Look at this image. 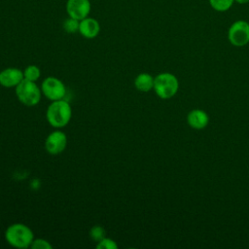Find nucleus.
<instances>
[{"mask_svg": "<svg viewBox=\"0 0 249 249\" xmlns=\"http://www.w3.org/2000/svg\"><path fill=\"white\" fill-rule=\"evenodd\" d=\"M66 11L70 18L82 20L89 14V0H68L66 3Z\"/></svg>", "mask_w": 249, "mask_h": 249, "instance_id": "obj_8", "label": "nucleus"}, {"mask_svg": "<svg viewBox=\"0 0 249 249\" xmlns=\"http://www.w3.org/2000/svg\"><path fill=\"white\" fill-rule=\"evenodd\" d=\"M89 236L93 241L99 242L100 240H102L104 237H106V231L103 227L101 226H93L90 230H89Z\"/></svg>", "mask_w": 249, "mask_h": 249, "instance_id": "obj_15", "label": "nucleus"}, {"mask_svg": "<svg viewBox=\"0 0 249 249\" xmlns=\"http://www.w3.org/2000/svg\"><path fill=\"white\" fill-rule=\"evenodd\" d=\"M5 239L11 246L24 249L31 246L34 240V234L28 226L21 223H15L7 228Z\"/></svg>", "mask_w": 249, "mask_h": 249, "instance_id": "obj_2", "label": "nucleus"}, {"mask_svg": "<svg viewBox=\"0 0 249 249\" xmlns=\"http://www.w3.org/2000/svg\"><path fill=\"white\" fill-rule=\"evenodd\" d=\"M42 93L51 101L63 99L66 94L65 85L55 77H47L41 85Z\"/></svg>", "mask_w": 249, "mask_h": 249, "instance_id": "obj_6", "label": "nucleus"}, {"mask_svg": "<svg viewBox=\"0 0 249 249\" xmlns=\"http://www.w3.org/2000/svg\"><path fill=\"white\" fill-rule=\"evenodd\" d=\"M23 79V72L16 67L5 68L0 72V85L4 88H16Z\"/></svg>", "mask_w": 249, "mask_h": 249, "instance_id": "obj_9", "label": "nucleus"}, {"mask_svg": "<svg viewBox=\"0 0 249 249\" xmlns=\"http://www.w3.org/2000/svg\"><path fill=\"white\" fill-rule=\"evenodd\" d=\"M96 248L97 249H118V244L116 243L115 240L109 237H104L102 240L97 242Z\"/></svg>", "mask_w": 249, "mask_h": 249, "instance_id": "obj_17", "label": "nucleus"}, {"mask_svg": "<svg viewBox=\"0 0 249 249\" xmlns=\"http://www.w3.org/2000/svg\"><path fill=\"white\" fill-rule=\"evenodd\" d=\"M153 89L160 98L169 99L173 97L179 89L178 79L171 73H160L155 77Z\"/></svg>", "mask_w": 249, "mask_h": 249, "instance_id": "obj_3", "label": "nucleus"}, {"mask_svg": "<svg viewBox=\"0 0 249 249\" xmlns=\"http://www.w3.org/2000/svg\"><path fill=\"white\" fill-rule=\"evenodd\" d=\"M187 122L191 127L195 129H202L207 126L209 117L203 110L194 109L188 114Z\"/></svg>", "mask_w": 249, "mask_h": 249, "instance_id": "obj_11", "label": "nucleus"}, {"mask_svg": "<svg viewBox=\"0 0 249 249\" xmlns=\"http://www.w3.org/2000/svg\"><path fill=\"white\" fill-rule=\"evenodd\" d=\"M32 249H52V244L43 238H34L30 246Z\"/></svg>", "mask_w": 249, "mask_h": 249, "instance_id": "obj_18", "label": "nucleus"}, {"mask_svg": "<svg viewBox=\"0 0 249 249\" xmlns=\"http://www.w3.org/2000/svg\"><path fill=\"white\" fill-rule=\"evenodd\" d=\"M100 31V25L98 21L92 18H85L80 20L79 32L82 36L88 39L95 38Z\"/></svg>", "mask_w": 249, "mask_h": 249, "instance_id": "obj_10", "label": "nucleus"}, {"mask_svg": "<svg viewBox=\"0 0 249 249\" xmlns=\"http://www.w3.org/2000/svg\"><path fill=\"white\" fill-rule=\"evenodd\" d=\"M16 95L18 99L25 106L37 105L42 96L41 88H39L35 82L23 79L16 88Z\"/></svg>", "mask_w": 249, "mask_h": 249, "instance_id": "obj_4", "label": "nucleus"}, {"mask_svg": "<svg viewBox=\"0 0 249 249\" xmlns=\"http://www.w3.org/2000/svg\"><path fill=\"white\" fill-rule=\"evenodd\" d=\"M234 2L237 3V4L243 5V4H247L249 2V0H234Z\"/></svg>", "mask_w": 249, "mask_h": 249, "instance_id": "obj_19", "label": "nucleus"}, {"mask_svg": "<svg viewBox=\"0 0 249 249\" xmlns=\"http://www.w3.org/2000/svg\"><path fill=\"white\" fill-rule=\"evenodd\" d=\"M41 76L40 68L36 65H28L23 71V78L32 82H36Z\"/></svg>", "mask_w": 249, "mask_h": 249, "instance_id": "obj_14", "label": "nucleus"}, {"mask_svg": "<svg viewBox=\"0 0 249 249\" xmlns=\"http://www.w3.org/2000/svg\"><path fill=\"white\" fill-rule=\"evenodd\" d=\"M228 39L234 47H243L249 43V23L238 19L231 23L228 30Z\"/></svg>", "mask_w": 249, "mask_h": 249, "instance_id": "obj_5", "label": "nucleus"}, {"mask_svg": "<svg viewBox=\"0 0 249 249\" xmlns=\"http://www.w3.org/2000/svg\"><path fill=\"white\" fill-rule=\"evenodd\" d=\"M71 117L72 108L64 99L52 101L46 112L48 123L55 128H62L66 126L69 124Z\"/></svg>", "mask_w": 249, "mask_h": 249, "instance_id": "obj_1", "label": "nucleus"}, {"mask_svg": "<svg viewBox=\"0 0 249 249\" xmlns=\"http://www.w3.org/2000/svg\"><path fill=\"white\" fill-rule=\"evenodd\" d=\"M79 24H80V20L69 17V18H67L63 22V29L67 33H75L79 31Z\"/></svg>", "mask_w": 249, "mask_h": 249, "instance_id": "obj_16", "label": "nucleus"}, {"mask_svg": "<svg viewBox=\"0 0 249 249\" xmlns=\"http://www.w3.org/2000/svg\"><path fill=\"white\" fill-rule=\"evenodd\" d=\"M234 0H209L211 8L217 12H226L231 8Z\"/></svg>", "mask_w": 249, "mask_h": 249, "instance_id": "obj_13", "label": "nucleus"}, {"mask_svg": "<svg viewBox=\"0 0 249 249\" xmlns=\"http://www.w3.org/2000/svg\"><path fill=\"white\" fill-rule=\"evenodd\" d=\"M67 145V136L60 130L51 132L45 140V149L51 155H58L62 153Z\"/></svg>", "mask_w": 249, "mask_h": 249, "instance_id": "obj_7", "label": "nucleus"}, {"mask_svg": "<svg viewBox=\"0 0 249 249\" xmlns=\"http://www.w3.org/2000/svg\"><path fill=\"white\" fill-rule=\"evenodd\" d=\"M155 78L148 73H140L134 79L135 88L142 92H148L154 89Z\"/></svg>", "mask_w": 249, "mask_h": 249, "instance_id": "obj_12", "label": "nucleus"}]
</instances>
